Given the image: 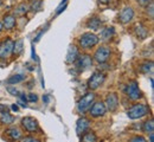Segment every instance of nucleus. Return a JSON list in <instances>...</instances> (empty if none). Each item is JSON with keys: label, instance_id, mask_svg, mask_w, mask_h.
<instances>
[{"label": "nucleus", "instance_id": "1", "mask_svg": "<svg viewBox=\"0 0 154 142\" xmlns=\"http://www.w3.org/2000/svg\"><path fill=\"white\" fill-rule=\"evenodd\" d=\"M148 113H149V108L147 104L137 103V104H134L132 108H129V110L127 111V116L131 120H139L148 115Z\"/></svg>", "mask_w": 154, "mask_h": 142}, {"label": "nucleus", "instance_id": "2", "mask_svg": "<svg viewBox=\"0 0 154 142\" xmlns=\"http://www.w3.org/2000/svg\"><path fill=\"white\" fill-rule=\"evenodd\" d=\"M98 36H96L95 33L93 32H85L83 33L79 39H78V44H79V47L82 50H89L91 47H94L95 45L98 44Z\"/></svg>", "mask_w": 154, "mask_h": 142}, {"label": "nucleus", "instance_id": "3", "mask_svg": "<svg viewBox=\"0 0 154 142\" xmlns=\"http://www.w3.org/2000/svg\"><path fill=\"white\" fill-rule=\"evenodd\" d=\"M95 94L94 92H87L84 96H82L78 102H77V111L81 113V114H84L85 111L89 110V108L91 107V104L95 101Z\"/></svg>", "mask_w": 154, "mask_h": 142}, {"label": "nucleus", "instance_id": "4", "mask_svg": "<svg viewBox=\"0 0 154 142\" xmlns=\"http://www.w3.org/2000/svg\"><path fill=\"white\" fill-rule=\"evenodd\" d=\"M126 95L131 101H137L142 97V92L139 88V84L136 81H131L126 86Z\"/></svg>", "mask_w": 154, "mask_h": 142}, {"label": "nucleus", "instance_id": "5", "mask_svg": "<svg viewBox=\"0 0 154 142\" xmlns=\"http://www.w3.org/2000/svg\"><path fill=\"white\" fill-rule=\"evenodd\" d=\"M104 81H106V75L101 71H95L88 81V88L90 90H96L104 83Z\"/></svg>", "mask_w": 154, "mask_h": 142}, {"label": "nucleus", "instance_id": "6", "mask_svg": "<svg viewBox=\"0 0 154 142\" xmlns=\"http://www.w3.org/2000/svg\"><path fill=\"white\" fill-rule=\"evenodd\" d=\"M13 44L14 41L11 38H6L0 43V58L1 59H6L11 56L12 50H13Z\"/></svg>", "mask_w": 154, "mask_h": 142}, {"label": "nucleus", "instance_id": "7", "mask_svg": "<svg viewBox=\"0 0 154 142\" xmlns=\"http://www.w3.org/2000/svg\"><path fill=\"white\" fill-rule=\"evenodd\" d=\"M110 55H112V51H110V47L108 46H101L98 47L94 55V59L100 63V64H103L106 62H108V59L110 58Z\"/></svg>", "mask_w": 154, "mask_h": 142}, {"label": "nucleus", "instance_id": "8", "mask_svg": "<svg viewBox=\"0 0 154 142\" xmlns=\"http://www.w3.org/2000/svg\"><path fill=\"white\" fill-rule=\"evenodd\" d=\"M75 63H76V68L79 71H87L93 66V58L89 55H82L78 56Z\"/></svg>", "mask_w": 154, "mask_h": 142}, {"label": "nucleus", "instance_id": "9", "mask_svg": "<svg viewBox=\"0 0 154 142\" xmlns=\"http://www.w3.org/2000/svg\"><path fill=\"white\" fill-rule=\"evenodd\" d=\"M107 113V108L104 102H95L89 108V114L91 117H102Z\"/></svg>", "mask_w": 154, "mask_h": 142}, {"label": "nucleus", "instance_id": "10", "mask_svg": "<svg viewBox=\"0 0 154 142\" xmlns=\"http://www.w3.org/2000/svg\"><path fill=\"white\" fill-rule=\"evenodd\" d=\"M21 125L25 128L26 131L29 133H35L37 131L39 128L38 121L35 119V117H31V116H26L21 120Z\"/></svg>", "mask_w": 154, "mask_h": 142}, {"label": "nucleus", "instance_id": "11", "mask_svg": "<svg viewBox=\"0 0 154 142\" xmlns=\"http://www.w3.org/2000/svg\"><path fill=\"white\" fill-rule=\"evenodd\" d=\"M134 18V10L132 7H125L120 14H119V21L121 24H129Z\"/></svg>", "mask_w": 154, "mask_h": 142}, {"label": "nucleus", "instance_id": "12", "mask_svg": "<svg viewBox=\"0 0 154 142\" xmlns=\"http://www.w3.org/2000/svg\"><path fill=\"white\" fill-rule=\"evenodd\" d=\"M104 104H106L107 110H109V111H112V113L115 111L116 109H117V107H119V97H117V95L114 94V92L108 94L107 97H106Z\"/></svg>", "mask_w": 154, "mask_h": 142}, {"label": "nucleus", "instance_id": "13", "mask_svg": "<svg viewBox=\"0 0 154 142\" xmlns=\"http://www.w3.org/2000/svg\"><path fill=\"white\" fill-rule=\"evenodd\" d=\"M90 120L87 117H81L76 122V133L78 136H81L82 134H84L87 130H89L90 128Z\"/></svg>", "mask_w": 154, "mask_h": 142}, {"label": "nucleus", "instance_id": "14", "mask_svg": "<svg viewBox=\"0 0 154 142\" xmlns=\"http://www.w3.org/2000/svg\"><path fill=\"white\" fill-rule=\"evenodd\" d=\"M79 56V52H78V49H77L75 45H70L69 49H68V52H66V58L65 61L68 64H74L76 59Z\"/></svg>", "mask_w": 154, "mask_h": 142}, {"label": "nucleus", "instance_id": "15", "mask_svg": "<svg viewBox=\"0 0 154 142\" xmlns=\"http://www.w3.org/2000/svg\"><path fill=\"white\" fill-rule=\"evenodd\" d=\"M17 19L13 14H5L2 18V25H4V30H13L16 27Z\"/></svg>", "mask_w": 154, "mask_h": 142}, {"label": "nucleus", "instance_id": "16", "mask_svg": "<svg viewBox=\"0 0 154 142\" xmlns=\"http://www.w3.org/2000/svg\"><path fill=\"white\" fill-rule=\"evenodd\" d=\"M114 35H115V29L113 26H108V27L102 29L98 39H101L102 41H109L114 37Z\"/></svg>", "mask_w": 154, "mask_h": 142}, {"label": "nucleus", "instance_id": "17", "mask_svg": "<svg viewBox=\"0 0 154 142\" xmlns=\"http://www.w3.org/2000/svg\"><path fill=\"white\" fill-rule=\"evenodd\" d=\"M148 35H149V31L145 25L139 24V25L135 26V36L137 37V39L143 41V39H146L148 37Z\"/></svg>", "mask_w": 154, "mask_h": 142}, {"label": "nucleus", "instance_id": "18", "mask_svg": "<svg viewBox=\"0 0 154 142\" xmlns=\"http://www.w3.org/2000/svg\"><path fill=\"white\" fill-rule=\"evenodd\" d=\"M13 122H14V117L10 114V111H7L6 109H2L0 111V123L1 124L8 125V124H12Z\"/></svg>", "mask_w": 154, "mask_h": 142}, {"label": "nucleus", "instance_id": "19", "mask_svg": "<svg viewBox=\"0 0 154 142\" xmlns=\"http://www.w3.org/2000/svg\"><path fill=\"white\" fill-rule=\"evenodd\" d=\"M6 134L10 136L11 140H20L23 137V131L18 127H11L6 130Z\"/></svg>", "mask_w": 154, "mask_h": 142}, {"label": "nucleus", "instance_id": "20", "mask_svg": "<svg viewBox=\"0 0 154 142\" xmlns=\"http://www.w3.org/2000/svg\"><path fill=\"white\" fill-rule=\"evenodd\" d=\"M102 24H103V23H102L101 19H98V18H96V17H94V18H90L89 20L87 21V27L90 29V30H93V31H97V30L101 29Z\"/></svg>", "mask_w": 154, "mask_h": 142}, {"label": "nucleus", "instance_id": "21", "mask_svg": "<svg viewBox=\"0 0 154 142\" xmlns=\"http://www.w3.org/2000/svg\"><path fill=\"white\" fill-rule=\"evenodd\" d=\"M81 141H87V142H95L97 140V136L95 135L94 131H85L84 134H82L81 136Z\"/></svg>", "mask_w": 154, "mask_h": 142}, {"label": "nucleus", "instance_id": "22", "mask_svg": "<svg viewBox=\"0 0 154 142\" xmlns=\"http://www.w3.org/2000/svg\"><path fill=\"white\" fill-rule=\"evenodd\" d=\"M139 70H140V72H142V74H149V72H152V70H153V62H143L141 65H140V68H139Z\"/></svg>", "mask_w": 154, "mask_h": 142}, {"label": "nucleus", "instance_id": "23", "mask_svg": "<svg viewBox=\"0 0 154 142\" xmlns=\"http://www.w3.org/2000/svg\"><path fill=\"white\" fill-rule=\"evenodd\" d=\"M142 130H143L145 133H147V134L153 133L154 123H153V120H152V119H149V120H147V121H145L143 123H142Z\"/></svg>", "mask_w": 154, "mask_h": 142}, {"label": "nucleus", "instance_id": "24", "mask_svg": "<svg viewBox=\"0 0 154 142\" xmlns=\"http://www.w3.org/2000/svg\"><path fill=\"white\" fill-rule=\"evenodd\" d=\"M29 10H30V8H29V6H27L26 4H20V5H18V6L14 8V14H16V16H24L25 13H27Z\"/></svg>", "mask_w": 154, "mask_h": 142}, {"label": "nucleus", "instance_id": "25", "mask_svg": "<svg viewBox=\"0 0 154 142\" xmlns=\"http://www.w3.org/2000/svg\"><path fill=\"white\" fill-rule=\"evenodd\" d=\"M23 47H24V45H23V41H21V39L17 41L14 44H13V50H12V53H13L14 56H18V55H20V53H21Z\"/></svg>", "mask_w": 154, "mask_h": 142}, {"label": "nucleus", "instance_id": "26", "mask_svg": "<svg viewBox=\"0 0 154 142\" xmlns=\"http://www.w3.org/2000/svg\"><path fill=\"white\" fill-rule=\"evenodd\" d=\"M25 80V76L24 75H13V76H11L8 80H7V83L8 84H16V83H20V82H23Z\"/></svg>", "mask_w": 154, "mask_h": 142}, {"label": "nucleus", "instance_id": "27", "mask_svg": "<svg viewBox=\"0 0 154 142\" xmlns=\"http://www.w3.org/2000/svg\"><path fill=\"white\" fill-rule=\"evenodd\" d=\"M40 5H42V1H40V0H35V1L32 2L31 7H29V8H31L32 11H37V10L40 8Z\"/></svg>", "mask_w": 154, "mask_h": 142}, {"label": "nucleus", "instance_id": "28", "mask_svg": "<svg viewBox=\"0 0 154 142\" xmlns=\"http://www.w3.org/2000/svg\"><path fill=\"white\" fill-rule=\"evenodd\" d=\"M146 12H147V14L149 13V18L153 19V2H151L149 5L146 6Z\"/></svg>", "mask_w": 154, "mask_h": 142}, {"label": "nucleus", "instance_id": "29", "mask_svg": "<svg viewBox=\"0 0 154 142\" xmlns=\"http://www.w3.org/2000/svg\"><path fill=\"white\" fill-rule=\"evenodd\" d=\"M26 100H27L29 102H37L38 97H37L36 94H29V95L26 96Z\"/></svg>", "mask_w": 154, "mask_h": 142}, {"label": "nucleus", "instance_id": "30", "mask_svg": "<svg viewBox=\"0 0 154 142\" xmlns=\"http://www.w3.org/2000/svg\"><path fill=\"white\" fill-rule=\"evenodd\" d=\"M7 91H8L10 94H12L13 96H19V94H20L16 88H12V86H8V88H7Z\"/></svg>", "mask_w": 154, "mask_h": 142}, {"label": "nucleus", "instance_id": "31", "mask_svg": "<svg viewBox=\"0 0 154 142\" xmlns=\"http://www.w3.org/2000/svg\"><path fill=\"white\" fill-rule=\"evenodd\" d=\"M151 2H153V0H137V4H139L140 6H143V7H146V6L149 5Z\"/></svg>", "mask_w": 154, "mask_h": 142}, {"label": "nucleus", "instance_id": "32", "mask_svg": "<svg viewBox=\"0 0 154 142\" xmlns=\"http://www.w3.org/2000/svg\"><path fill=\"white\" fill-rule=\"evenodd\" d=\"M131 141L132 142H135V141L145 142L146 141V139H145V137H142V136H134V137H132V139H131Z\"/></svg>", "mask_w": 154, "mask_h": 142}, {"label": "nucleus", "instance_id": "33", "mask_svg": "<svg viewBox=\"0 0 154 142\" xmlns=\"http://www.w3.org/2000/svg\"><path fill=\"white\" fill-rule=\"evenodd\" d=\"M23 140H24V141H36V139H35V137H31V136H27V137H24Z\"/></svg>", "mask_w": 154, "mask_h": 142}, {"label": "nucleus", "instance_id": "34", "mask_svg": "<svg viewBox=\"0 0 154 142\" xmlns=\"http://www.w3.org/2000/svg\"><path fill=\"white\" fill-rule=\"evenodd\" d=\"M112 0H98V2L100 4H103V5H107V4H109Z\"/></svg>", "mask_w": 154, "mask_h": 142}, {"label": "nucleus", "instance_id": "35", "mask_svg": "<svg viewBox=\"0 0 154 142\" xmlns=\"http://www.w3.org/2000/svg\"><path fill=\"white\" fill-rule=\"evenodd\" d=\"M49 100H50V98H49L48 95H44V96H43V101L45 102V103H49Z\"/></svg>", "mask_w": 154, "mask_h": 142}, {"label": "nucleus", "instance_id": "36", "mask_svg": "<svg viewBox=\"0 0 154 142\" xmlns=\"http://www.w3.org/2000/svg\"><path fill=\"white\" fill-rule=\"evenodd\" d=\"M12 109L17 111V110H18V105H17V104H13V105H12Z\"/></svg>", "mask_w": 154, "mask_h": 142}, {"label": "nucleus", "instance_id": "37", "mask_svg": "<svg viewBox=\"0 0 154 142\" xmlns=\"http://www.w3.org/2000/svg\"><path fill=\"white\" fill-rule=\"evenodd\" d=\"M2 30H4V25H2V23L0 21V32H2Z\"/></svg>", "mask_w": 154, "mask_h": 142}, {"label": "nucleus", "instance_id": "38", "mask_svg": "<svg viewBox=\"0 0 154 142\" xmlns=\"http://www.w3.org/2000/svg\"><path fill=\"white\" fill-rule=\"evenodd\" d=\"M2 4H4V0H0V6H1Z\"/></svg>", "mask_w": 154, "mask_h": 142}]
</instances>
